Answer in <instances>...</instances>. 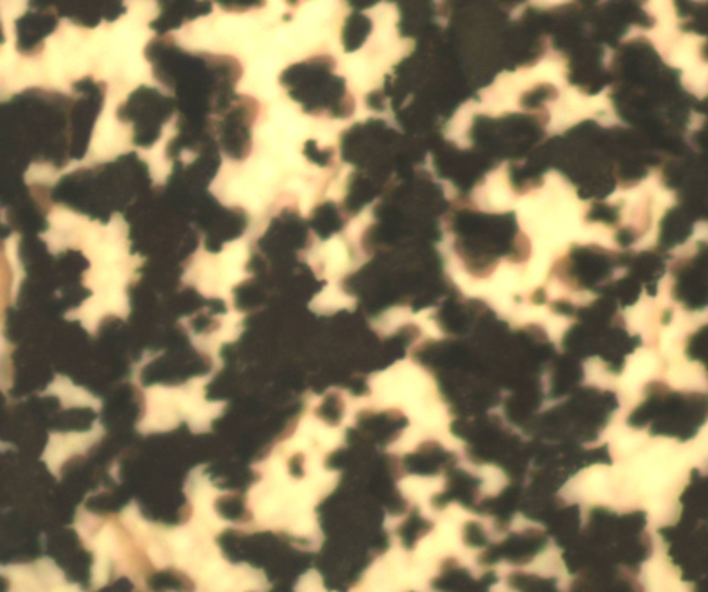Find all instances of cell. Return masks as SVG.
<instances>
[{"label": "cell", "instance_id": "cell-1", "mask_svg": "<svg viewBox=\"0 0 708 592\" xmlns=\"http://www.w3.org/2000/svg\"><path fill=\"white\" fill-rule=\"evenodd\" d=\"M145 416L139 424L142 434L165 432L179 425L183 411L179 388L151 386L145 389Z\"/></svg>", "mask_w": 708, "mask_h": 592}, {"label": "cell", "instance_id": "cell-2", "mask_svg": "<svg viewBox=\"0 0 708 592\" xmlns=\"http://www.w3.org/2000/svg\"><path fill=\"white\" fill-rule=\"evenodd\" d=\"M101 435V428L96 424L94 429L89 434H71V435H51L49 447L44 452V459L53 473H57L65 458L72 455L76 450L85 451L90 444L94 443Z\"/></svg>", "mask_w": 708, "mask_h": 592}, {"label": "cell", "instance_id": "cell-3", "mask_svg": "<svg viewBox=\"0 0 708 592\" xmlns=\"http://www.w3.org/2000/svg\"><path fill=\"white\" fill-rule=\"evenodd\" d=\"M43 395L58 396L64 407H93L96 411L100 409V402L96 397L71 385V382L63 377H58Z\"/></svg>", "mask_w": 708, "mask_h": 592}]
</instances>
